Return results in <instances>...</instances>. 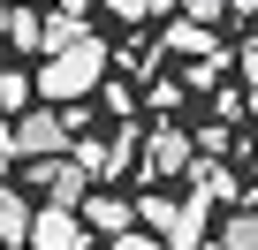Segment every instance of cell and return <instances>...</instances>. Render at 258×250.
<instances>
[{
  "instance_id": "1",
  "label": "cell",
  "mask_w": 258,
  "mask_h": 250,
  "mask_svg": "<svg viewBox=\"0 0 258 250\" xmlns=\"http://www.w3.org/2000/svg\"><path fill=\"white\" fill-rule=\"evenodd\" d=\"M99 84H106V38H76L69 53H53L46 68H38V99H69V106H84V99H99Z\"/></svg>"
},
{
  "instance_id": "2",
  "label": "cell",
  "mask_w": 258,
  "mask_h": 250,
  "mask_svg": "<svg viewBox=\"0 0 258 250\" xmlns=\"http://www.w3.org/2000/svg\"><path fill=\"white\" fill-rule=\"evenodd\" d=\"M69 144V114L61 106H31V114H16V152L23 159H53Z\"/></svg>"
},
{
  "instance_id": "3",
  "label": "cell",
  "mask_w": 258,
  "mask_h": 250,
  "mask_svg": "<svg viewBox=\"0 0 258 250\" xmlns=\"http://www.w3.org/2000/svg\"><path fill=\"white\" fill-rule=\"evenodd\" d=\"M31 167V182L46 190V205H69V212H84V197H91V175L76 167V159H23Z\"/></svg>"
},
{
  "instance_id": "4",
  "label": "cell",
  "mask_w": 258,
  "mask_h": 250,
  "mask_svg": "<svg viewBox=\"0 0 258 250\" xmlns=\"http://www.w3.org/2000/svg\"><path fill=\"white\" fill-rule=\"evenodd\" d=\"M84 242H91L84 212H69V205H38V220H31V242H23V250H84Z\"/></svg>"
},
{
  "instance_id": "5",
  "label": "cell",
  "mask_w": 258,
  "mask_h": 250,
  "mask_svg": "<svg viewBox=\"0 0 258 250\" xmlns=\"http://www.w3.org/2000/svg\"><path fill=\"white\" fill-rule=\"evenodd\" d=\"M182 167H198V144L175 129V121H167V129H152V144H145V175H182Z\"/></svg>"
},
{
  "instance_id": "6",
  "label": "cell",
  "mask_w": 258,
  "mask_h": 250,
  "mask_svg": "<svg viewBox=\"0 0 258 250\" xmlns=\"http://www.w3.org/2000/svg\"><path fill=\"white\" fill-rule=\"evenodd\" d=\"M84 227L114 242V235H129V227H137V205H129V197H106V190H91V197H84Z\"/></svg>"
},
{
  "instance_id": "7",
  "label": "cell",
  "mask_w": 258,
  "mask_h": 250,
  "mask_svg": "<svg viewBox=\"0 0 258 250\" xmlns=\"http://www.w3.org/2000/svg\"><path fill=\"white\" fill-rule=\"evenodd\" d=\"M31 220H38V205H31L23 190L0 182V250H23V242H31Z\"/></svg>"
},
{
  "instance_id": "8",
  "label": "cell",
  "mask_w": 258,
  "mask_h": 250,
  "mask_svg": "<svg viewBox=\"0 0 258 250\" xmlns=\"http://www.w3.org/2000/svg\"><path fill=\"white\" fill-rule=\"evenodd\" d=\"M160 46H167V53H198V61H205V53H213V46H220V38H213V31H198V23H190V16H175V23H167V31H160Z\"/></svg>"
},
{
  "instance_id": "9",
  "label": "cell",
  "mask_w": 258,
  "mask_h": 250,
  "mask_svg": "<svg viewBox=\"0 0 258 250\" xmlns=\"http://www.w3.org/2000/svg\"><path fill=\"white\" fill-rule=\"evenodd\" d=\"M8 46H16V53H46V16L16 8V16H8Z\"/></svg>"
},
{
  "instance_id": "10",
  "label": "cell",
  "mask_w": 258,
  "mask_h": 250,
  "mask_svg": "<svg viewBox=\"0 0 258 250\" xmlns=\"http://www.w3.org/2000/svg\"><path fill=\"white\" fill-rule=\"evenodd\" d=\"M175 220H182V205H175V197H160V190H145V197H137V227H160V235H167Z\"/></svg>"
},
{
  "instance_id": "11",
  "label": "cell",
  "mask_w": 258,
  "mask_h": 250,
  "mask_svg": "<svg viewBox=\"0 0 258 250\" xmlns=\"http://www.w3.org/2000/svg\"><path fill=\"white\" fill-rule=\"evenodd\" d=\"M31 99H38V84L23 68H0V106H8V114H31Z\"/></svg>"
},
{
  "instance_id": "12",
  "label": "cell",
  "mask_w": 258,
  "mask_h": 250,
  "mask_svg": "<svg viewBox=\"0 0 258 250\" xmlns=\"http://www.w3.org/2000/svg\"><path fill=\"white\" fill-rule=\"evenodd\" d=\"M220 242L228 250H258V205H243L235 220H220Z\"/></svg>"
},
{
  "instance_id": "13",
  "label": "cell",
  "mask_w": 258,
  "mask_h": 250,
  "mask_svg": "<svg viewBox=\"0 0 258 250\" xmlns=\"http://www.w3.org/2000/svg\"><path fill=\"white\" fill-rule=\"evenodd\" d=\"M76 38H84V23H76V16H46V61H53V53H69Z\"/></svg>"
},
{
  "instance_id": "14",
  "label": "cell",
  "mask_w": 258,
  "mask_h": 250,
  "mask_svg": "<svg viewBox=\"0 0 258 250\" xmlns=\"http://www.w3.org/2000/svg\"><path fill=\"white\" fill-rule=\"evenodd\" d=\"M198 197H205V205H213V197H235V175L205 159V167H198Z\"/></svg>"
},
{
  "instance_id": "15",
  "label": "cell",
  "mask_w": 258,
  "mask_h": 250,
  "mask_svg": "<svg viewBox=\"0 0 258 250\" xmlns=\"http://www.w3.org/2000/svg\"><path fill=\"white\" fill-rule=\"evenodd\" d=\"M182 16L205 31V23H220V16H228V0H182Z\"/></svg>"
},
{
  "instance_id": "16",
  "label": "cell",
  "mask_w": 258,
  "mask_h": 250,
  "mask_svg": "<svg viewBox=\"0 0 258 250\" xmlns=\"http://www.w3.org/2000/svg\"><path fill=\"white\" fill-rule=\"evenodd\" d=\"M99 99H106V114H129V106H137V91H129V84H99Z\"/></svg>"
},
{
  "instance_id": "17",
  "label": "cell",
  "mask_w": 258,
  "mask_h": 250,
  "mask_svg": "<svg viewBox=\"0 0 258 250\" xmlns=\"http://www.w3.org/2000/svg\"><path fill=\"white\" fill-rule=\"evenodd\" d=\"M114 250H167L160 235H145V227H129V235H114Z\"/></svg>"
},
{
  "instance_id": "18",
  "label": "cell",
  "mask_w": 258,
  "mask_h": 250,
  "mask_svg": "<svg viewBox=\"0 0 258 250\" xmlns=\"http://www.w3.org/2000/svg\"><path fill=\"white\" fill-rule=\"evenodd\" d=\"M190 144H198V152H205V159H220V152H228V129H198V137H190Z\"/></svg>"
},
{
  "instance_id": "19",
  "label": "cell",
  "mask_w": 258,
  "mask_h": 250,
  "mask_svg": "<svg viewBox=\"0 0 258 250\" xmlns=\"http://www.w3.org/2000/svg\"><path fill=\"white\" fill-rule=\"evenodd\" d=\"M99 8H106V16H121V23H137V16H145V0H99Z\"/></svg>"
},
{
  "instance_id": "20",
  "label": "cell",
  "mask_w": 258,
  "mask_h": 250,
  "mask_svg": "<svg viewBox=\"0 0 258 250\" xmlns=\"http://www.w3.org/2000/svg\"><path fill=\"white\" fill-rule=\"evenodd\" d=\"M16 159H23V152H16V129H0V175H8Z\"/></svg>"
},
{
  "instance_id": "21",
  "label": "cell",
  "mask_w": 258,
  "mask_h": 250,
  "mask_svg": "<svg viewBox=\"0 0 258 250\" xmlns=\"http://www.w3.org/2000/svg\"><path fill=\"white\" fill-rule=\"evenodd\" d=\"M235 68H243V76L258 84V46H243V53H235Z\"/></svg>"
},
{
  "instance_id": "22",
  "label": "cell",
  "mask_w": 258,
  "mask_h": 250,
  "mask_svg": "<svg viewBox=\"0 0 258 250\" xmlns=\"http://www.w3.org/2000/svg\"><path fill=\"white\" fill-rule=\"evenodd\" d=\"M182 8V0H145V16H175Z\"/></svg>"
},
{
  "instance_id": "23",
  "label": "cell",
  "mask_w": 258,
  "mask_h": 250,
  "mask_svg": "<svg viewBox=\"0 0 258 250\" xmlns=\"http://www.w3.org/2000/svg\"><path fill=\"white\" fill-rule=\"evenodd\" d=\"M8 16H16V0H0V46H8Z\"/></svg>"
},
{
  "instance_id": "24",
  "label": "cell",
  "mask_w": 258,
  "mask_h": 250,
  "mask_svg": "<svg viewBox=\"0 0 258 250\" xmlns=\"http://www.w3.org/2000/svg\"><path fill=\"white\" fill-rule=\"evenodd\" d=\"M84 8H91V0H61V16H76V23H84Z\"/></svg>"
},
{
  "instance_id": "25",
  "label": "cell",
  "mask_w": 258,
  "mask_h": 250,
  "mask_svg": "<svg viewBox=\"0 0 258 250\" xmlns=\"http://www.w3.org/2000/svg\"><path fill=\"white\" fill-rule=\"evenodd\" d=\"M228 8H235V16H250V8H258V0H228Z\"/></svg>"
},
{
  "instance_id": "26",
  "label": "cell",
  "mask_w": 258,
  "mask_h": 250,
  "mask_svg": "<svg viewBox=\"0 0 258 250\" xmlns=\"http://www.w3.org/2000/svg\"><path fill=\"white\" fill-rule=\"evenodd\" d=\"M198 250H228V242H198Z\"/></svg>"
},
{
  "instance_id": "27",
  "label": "cell",
  "mask_w": 258,
  "mask_h": 250,
  "mask_svg": "<svg viewBox=\"0 0 258 250\" xmlns=\"http://www.w3.org/2000/svg\"><path fill=\"white\" fill-rule=\"evenodd\" d=\"M250 205H258V175H250Z\"/></svg>"
}]
</instances>
